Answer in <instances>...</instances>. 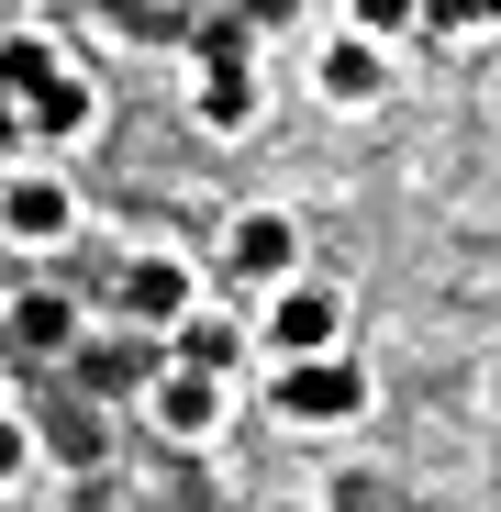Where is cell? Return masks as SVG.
<instances>
[{"label":"cell","instance_id":"6da1fadb","mask_svg":"<svg viewBox=\"0 0 501 512\" xmlns=\"http://www.w3.org/2000/svg\"><path fill=\"white\" fill-rule=\"evenodd\" d=\"M290 423H357L368 401H379V379H368V357H301V368H279V390H268Z\"/></svg>","mask_w":501,"mask_h":512},{"label":"cell","instance_id":"7a4b0ae2","mask_svg":"<svg viewBox=\"0 0 501 512\" xmlns=\"http://www.w3.org/2000/svg\"><path fill=\"white\" fill-rule=\"evenodd\" d=\"M223 268H234V290H290L301 279V223L268 201V212H234L223 223Z\"/></svg>","mask_w":501,"mask_h":512},{"label":"cell","instance_id":"3957f363","mask_svg":"<svg viewBox=\"0 0 501 512\" xmlns=\"http://www.w3.org/2000/svg\"><path fill=\"white\" fill-rule=\"evenodd\" d=\"M0 234H12V245H67L78 234L67 167H12V179H0Z\"/></svg>","mask_w":501,"mask_h":512},{"label":"cell","instance_id":"277c9868","mask_svg":"<svg viewBox=\"0 0 501 512\" xmlns=\"http://www.w3.org/2000/svg\"><path fill=\"white\" fill-rule=\"evenodd\" d=\"M257 346H268L279 368H301V357H334V346H346V301H334V290H279Z\"/></svg>","mask_w":501,"mask_h":512},{"label":"cell","instance_id":"5b68a950","mask_svg":"<svg viewBox=\"0 0 501 512\" xmlns=\"http://www.w3.org/2000/svg\"><path fill=\"white\" fill-rule=\"evenodd\" d=\"M145 423H156V435H179V446L223 435V379H201V368H179V357H167V368L145 379Z\"/></svg>","mask_w":501,"mask_h":512},{"label":"cell","instance_id":"8992f818","mask_svg":"<svg viewBox=\"0 0 501 512\" xmlns=\"http://www.w3.org/2000/svg\"><path fill=\"white\" fill-rule=\"evenodd\" d=\"M123 312H134L145 334H179V323L201 312V279L179 268V256H123Z\"/></svg>","mask_w":501,"mask_h":512},{"label":"cell","instance_id":"52a82bcc","mask_svg":"<svg viewBox=\"0 0 501 512\" xmlns=\"http://www.w3.org/2000/svg\"><path fill=\"white\" fill-rule=\"evenodd\" d=\"M190 112H201V134H257V67H245L234 45H212V56H201Z\"/></svg>","mask_w":501,"mask_h":512},{"label":"cell","instance_id":"ba28073f","mask_svg":"<svg viewBox=\"0 0 501 512\" xmlns=\"http://www.w3.org/2000/svg\"><path fill=\"white\" fill-rule=\"evenodd\" d=\"M323 101H334V112H379V101H390V45L334 34V45H323Z\"/></svg>","mask_w":501,"mask_h":512},{"label":"cell","instance_id":"9c48e42d","mask_svg":"<svg viewBox=\"0 0 501 512\" xmlns=\"http://www.w3.org/2000/svg\"><path fill=\"white\" fill-rule=\"evenodd\" d=\"M0 334H12L23 357H56V346H78V301L67 290H23L12 312H0Z\"/></svg>","mask_w":501,"mask_h":512},{"label":"cell","instance_id":"30bf717a","mask_svg":"<svg viewBox=\"0 0 501 512\" xmlns=\"http://www.w3.org/2000/svg\"><path fill=\"white\" fill-rule=\"evenodd\" d=\"M23 112H34V145H67V134H90V112H101V90H90V78L67 67V78H45V90H34Z\"/></svg>","mask_w":501,"mask_h":512},{"label":"cell","instance_id":"8fae6325","mask_svg":"<svg viewBox=\"0 0 501 512\" xmlns=\"http://www.w3.org/2000/svg\"><path fill=\"white\" fill-rule=\"evenodd\" d=\"M167 346H179V368H201V379H234V368H245V334H234L223 312H190Z\"/></svg>","mask_w":501,"mask_h":512},{"label":"cell","instance_id":"7c38bea8","mask_svg":"<svg viewBox=\"0 0 501 512\" xmlns=\"http://www.w3.org/2000/svg\"><path fill=\"white\" fill-rule=\"evenodd\" d=\"M45 78H67V56H56V34H0V101H34Z\"/></svg>","mask_w":501,"mask_h":512},{"label":"cell","instance_id":"4fadbf2b","mask_svg":"<svg viewBox=\"0 0 501 512\" xmlns=\"http://www.w3.org/2000/svg\"><path fill=\"white\" fill-rule=\"evenodd\" d=\"M412 23H424V0H346V34H368V45L412 34Z\"/></svg>","mask_w":501,"mask_h":512},{"label":"cell","instance_id":"5bb4252c","mask_svg":"<svg viewBox=\"0 0 501 512\" xmlns=\"http://www.w3.org/2000/svg\"><path fill=\"white\" fill-rule=\"evenodd\" d=\"M23 468H34V423H23V412H0V490H12Z\"/></svg>","mask_w":501,"mask_h":512},{"label":"cell","instance_id":"9a60e30c","mask_svg":"<svg viewBox=\"0 0 501 512\" xmlns=\"http://www.w3.org/2000/svg\"><path fill=\"white\" fill-rule=\"evenodd\" d=\"M424 34H479V0H424Z\"/></svg>","mask_w":501,"mask_h":512},{"label":"cell","instance_id":"2e32d148","mask_svg":"<svg viewBox=\"0 0 501 512\" xmlns=\"http://www.w3.org/2000/svg\"><path fill=\"white\" fill-rule=\"evenodd\" d=\"M379 501H390L379 479H334V501H323V512H379Z\"/></svg>","mask_w":501,"mask_h":512},{"label":"cell","instance_id":"e0dca14e","mask_svg":"<svg viewBox=\"0 0 501 512\" xmlns=\"http://www.w3.org/2000/svg\"><path fill=\"white\" fill-rule=\"evenodd\" d=\"M23 145H34V112H23V101H0V156H23Z\"/></svg>","mask_w":501,"mask_h":512},{"label":"cell","instance_id":"ac0fdd59","mask_svg":"<svg viewBox=\"0 0 501 512\" xmlns=\"http://www.w3.org/2000/svg\"><path fill=\"white\" fill-rule=\"evenodd\" d=\"M268 512H323V501H268Z\"/></svg>","mask_w":501,"mask_h":512},{"label":"cell","instance_id":"d6986e66","mask_svg":"<svg viewBox=\"0 0 501 512\" xmlns=\"http://www.w3.org/2000/svg\"><path fill=\"white\" fill-rule=\"evenodd\" d=\"M479 23H501V0H479Z\"/></svg>","mask_w":501,"mask_h":512}]
</instances>
